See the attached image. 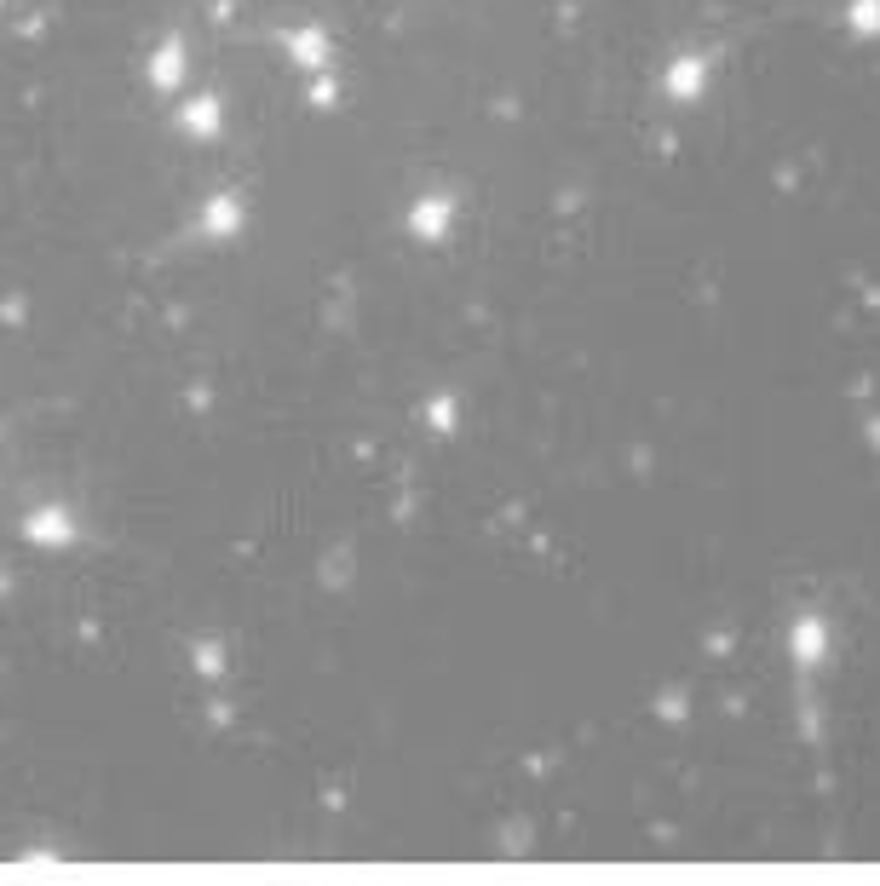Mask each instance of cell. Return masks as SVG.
I'll list each match as a JSON object with an SVG mask.
<instances>
[{"mask_svg":"<svg viewBox=\"0 0 880 886\" xmlns=\"http://www.w3.org/2000/svg\"><path fill=\"white\" fill-rule=\"evenodd\" d=\"M823 645H829V639H823V622H817V616H806V622H800V628H794V656H800V662H817V656H823Z\"/></svg>","mask_w":880,"mask_h":886,"instance_id":"6da1fadb","label":"cell"}]
</instances>
